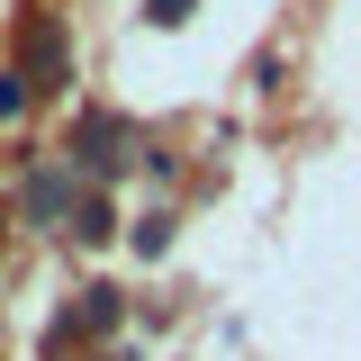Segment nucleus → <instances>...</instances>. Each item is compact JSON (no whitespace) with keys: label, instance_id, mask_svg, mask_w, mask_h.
<instances>
[{"label":"nucleus","instance_id":"obj_1","mask_svg":"<svg viewBox=\"0 0 361 361\" xmlns=\"http://www.w3.org/2000/svg\"><path fill=\"white\" fill-rule=\"evenodd\" d=\"M109 145H127V135L109 127V118H90V127H82V163H90V172H109V163H118Z\"/></svg>","mask_w":361,"mask_h":361},{"label":"nucleus","instance_id":"obj_4","mask_svg":"<svg viewBox=\"0 0 361 361\" xmlns=\"http://www.w3.org/2000/svg\"><path fill=\"white\" fill-rule=\"evenodd\" d=\"M18 109H27V82H18V73H0V118H18Z\"/></svg>","mask_w":361,"mask_h":361},{"label":"nucleus","instance_id":"obj_5","mask_svg":"<svg viewBox=\"0 0 361 361\" xmlns=\"http://www.w3.org/2000/svg\"><path fill=\"white\" fill-rule=\"evenodd\" d=\"M190 9H199V0H154V18H163V27H180Z\"/></svg>","mask_w":361,"mask_h":361},{"label":"nucleus","instance_id":"obj_3","mask_svg":"<svg viewBox=\"0 0 361 361\" xmlns=\"http://www.w3.org/2000/svg\"><path fill=\"white\" fill-rule=\"evenodd\" d=\"M73 235H90V244H109V199H82V226Z\"/></svg>","mask_w":361,"mask_h":361},{"label":"nucleus","instance_id":"obj_2","mask_svg":"<svg viewBox=\"0 0 361 361\" xmlns=\"http://www.w3.org/2000/svg\"><path fill=\"white\" fill-rule=\"evenodd\" d=\"M82 325H90V334H109V325H118V289H90V298H82Z\"/></svg>","mask_w":361,"mask_h":361}]
</instances>
